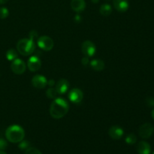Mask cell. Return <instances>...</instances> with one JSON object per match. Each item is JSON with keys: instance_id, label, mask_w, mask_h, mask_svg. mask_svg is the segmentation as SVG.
Returning a JSON list of instances; mask_svg holds the SVG:
<instances>
[{"instance_id": "obj_29", "label": "cell", "mask_w": 154, "mask_h": 154, "mask_svg": "<svg viewBox=\"0 0 154 154\" xmlns=\"http://www.w3.org/2000/svg\"><path fill=\"white\" fill-rule=\"evenodd\" d=\"M93 3H98L99 2V0H91Z\"/></svg>"}, {"instance_id": "obj_19", "label": "cell", "mask_w": 154, "mask_h": 154, "mask_svg": "<svg viewBox=\"0 0 154 154\" xmlns=\"http://www.w3.org/2000/svg\"><path fill=\"white\" fill-rule=\"evenodd\" d=\"M57 94H58V93H57L56 89L52 88V87H50V88L48 89V90L46 91L47 97L49 98V99H56Z\"/></svg>"}, {"instance_id": "obj_27", "label": "cell", "mask_w": 154, "mask_h": 154, "mask_svg": "<svg viewBox=\"0 0 154 154\" xmlns=\"http://www.w3.org/2000/svg\"><path fill=\"white\" fill-rule=\"evenodd\" d=\"M55 84V82H54V80H50V81H48V85H49L50 87H52Z\"/></svg>"}, {"instance_id": "obj_1", "label": "cell", "mask_w": 154, "mask_h": 154, "mask_svg": "<svg viewBox=\"0 0 154 154\" xmlns=\"http://www.w3.org/2000/svg\"><path fill=\"white\" fill-rule=\"evenodd\" d=\"M69 110V105L66 100L62 98L54 99L50 108V114L54 119H61L67 114Z\"/></svg>"}, {"instance_id": "obj_13", "label": "cell", "mask_w": 154, "mask_h": 154, "mask_svg": "<svg viewBox=\"0 0 154 154\" xmlns=\"http://www.w3.org/2000/svg\"><path fill=\"white\" fill-rule=\"evenodd\" d=\"M71 8L74 11L77 13H81L86 8V2L84 0H72Z\"/></svg>"}, {"instance_id": "obj_32", "label": "cell", "mask_w": 154, "mask_h": 154, "mask_svg": "<svg viewBox=\"0 0 154 154\" xmlns=\"http://www.w3.org/2000/svg\"><path fill=\"white\" fill-rule=\"evenodd\" d=\"M153 154H154V152H153Z\"/></svg>"}, {"instance_id": "obj_24", "label": "cell", "mask_w": 154, "mask_h": 154, "mask_svg": "<svg viewBox=\"0 0 154 154\" xmlns=\"http://www.w3.org/2000/svg\"><path fill=\"white\" fill-rule=\"evenodd\" d=\"M8 146V144L7 141H5L3 138H0V150H6Z\"/></svg>"}, {"instance_id": "obj_26", "label": "cell", "mask_w": 154, "mask_h": 154, "mask_svg": "<svg viewBox=\"0 0 154 154\" xmlns=\"http://www.w3.org/2000/svg\"><path fill=\"white\" fill-rule=\"evenodd\" d=\"M81 63H82V65H84V66H87V65L89 64V63H90L88 57H84V58L82 59V60H81Z\"/></svg>"}, {"instance_id": "obj_15", "label": "cell", "mask_w": 154, "mask_h": 154, "mask_svg": "<svg viewBox=\"0 0 154 154\" xmlns=\"http://www.w3.org/2000/svg\"><path fill=\"white\" fill-rule=\"evenodd\" d=\"M137 151L139 154H150L151 147L147 141H140L137 145Z\"/></svg>"}, {"instance_id": "obj_28", "label": "cell", "mask_w": 154, "mask_h": 154, "mask_svg": "<svg viewBox=\"0 0 154 154\" xmlns=\"http://www.w3.org/2000/svg\"><path fill=\"white\" fill-rule=\"evenodd\" d=\"M8 0H0V5H3V4H5Z\"/></svg>"}, {"instance_id": "obj_16", "label": "cell", "mask_w": 154, "mask_h": 154, "mask_svg": "<svg viewBox=\"0 0 154 154\" xmlns=\"http://www.w3.org/2000/svg\"><path fill=\"white\" fill-rule=\"evenodd\" d=\"M90 66L96 72H102L105 69V63L102 60H93L90 62Z\"/></svg>"}, {"instance_id": "obj_12", "label": "cell", "mask_w": 154, "mask_h": 154, "mask_svg": "<svg viewBox=\"0 0 154 154\" xmlns=\"http://www.w3.org/2000/svg\"><path fill=\"white\" fill-rule=\"evenodd\" d=\"M69 87H70V84L69 81L66 79H60L58 81V82L56 84V90H57V93L60 95H63L68 91Z\"/></svg>"}, {"instance_id": "obj_30", "label": "cell", "mask_w": 154, "mask_h": 154, "mask_svg": "<svg viewBox=\"0 0 154 154\" xmlns=\"http://www.w3.org/2000/svg\"><path fill=\"white\" fill-rule=\"evenodd\" d=\"M151 116L152 117H153V119L154 120V108L153 109V111H152V113H151Z\"/></svg>"}, {"instance_id": "obj_31", "label": "cell", "mask_w": 154, "mask_h": 154, "mask_svg": "<svg viewBox=\"0 0 154 154\" xmlns=\"http://www.w3.org/2000/svg\"><path fill=\"white\" fill-rule=\"evenodd\" d=\"M0 154H7L4 150H0Z\"/></svg>"}, {"instance_id": "obj_23", "label": "cell", "mask_w": 154, "mask_h": 154, "mask_svg": "<svg viewBox=\"0 0 154 154\" xmlns=\"http://www.w3.org/2000/svg\"><path fill=\"white\" fill-rule=\"evenodd\" d=\"M25 154H42V153H41L40 150H38V149L35 148V147H29L28 149L26 150Z\"/></svg>"}, {"instance_id": "obj_21", "label": "cell", "mask_w": 154, "mask_h": 154, "mask_svg": "<svg viewBox=\"0 0 154 154\" xmlns=\"http://www.w3.org/2000/svg\"><path fill=\"white\" fill-rule=\"evenodd\" d=\"M19 143L20 144L19 145H18V147H19V148L22 150H26V149H28L29 147H30V142L29 141H26V140H22V141Z\"/></svg>"}, {"instance_id": "obj_6", "label": "cell", "mask_w": 154, "mask_h": 154, "mask_svg": "<svg viewBox=\"0 0 154 154\" xmlns=\"http://www.w3.org/2000/svg\"><path fill=\"white\" fill-rule=\"evenodd\" d=\"M11 69L16 75H22L26 72V66L23 60L17 58L12 61L11 65Z\"/></svg>"}, {"instance_id": "obj_18", "label": "cell", "mask_w": 154, "mask_h": 154, "mask_svg": "<svg viewBox=\"0 0 154 154\" xmlns=\"http://www.w3.org/2000/svg\"><path fill=\"white\" fill-rule=\"evenodd\" d=\"M5 57L8 61H13V60L17 59L18 54H17V52L16 50L9 49L8 51L6 52Z\"/></svg>"}, {"instance_id": "obj_14", "label": "cell", "mask_w": 154, "mask_h": 154, "mask_svg": "<svg viewBox=\"0 0 154 154\" xmlns=\"http://www.w3.org/2000/svg\"><path fill=\"white\" fill-rule=\"evenodd\" d=\"M113 4L114 8L119 12H126L129 7L127 0H114Z\"/></svg>"}, {"instance_id": "obj_5", "label": "cell", "mask_w": 154, "mask_h": 154, "mask_svg": "<svg viewBox=\"0 0 154 154\" xmlns=\"http://www.w3.org/2000/svg\"><path fill=\"white\" fill-rule=\"evenodd\" d=\"M38 45L43 51H50L54 48V41H53V39L51 38L46 35H43L41 36L38 39Z\"/></svg>"}, {"instance_id": "obj_7", "label": "cell", "mask_w": 154, "mask_h": 154, "mask_svg": "<svg viewBox=\"0 0 154 154\" xmlns=\"http://www.w3.org/2000/svg\"><path fill=\"white\" fill-rule=\"evenodd\" d=\"M154 132V127L151 123H146L141 125L138 129V134L140 137L144 139H147L153 135Z\"/></svg>"}, {"instance_id": "obj_8", "label": "cell", "mask_w": 154, "mask_h": 154, "mask_svg": "<svg viewBox=\"0 0 154 154\" xmlns=\"http://www.w3.org/2000/svg\"><path fill=\"white\" fill-rule=\"evenodd\" d=\"M32 84L36 89H44L48 85V80L44 75H36L32 79Z\"/></svg>"}, {"instance_id": "obj_25", "label": "cell", "mask_w": 154, "mask_h": 154, "mask_svg": "<svg viewBox=\"0 0 154 154\" xmlns=\"http://www.w3.org/2000/svg\"><path fill=\"white\" fill-rule=\"evenodd\" d=\"M147 104L149 107H153L154 106V99L153 98H148L147 99Z\"/></svg>"}, {"instance_id": "obj_11", "label": "cell", "mask_w": 154, "mask_h": 154, "mask_svg": "<svg viewBox=\"0 0 154 154\" xmlns=\"http://www.w3.org/2000/svg\"><path fill=\"white\" fill-rule=\"evenodd\" d=\"M124 132L123 129L119 126H113L108 131V135L112 139L119 140L123 137Z\"/></svg>"}, {"instance_id": "obj_20", "label": "cell", "mask_w": 154, "mask_h": 154, "mask_svg": "<svg viewBox=\"0 0 154 154\" xmlns=\"http://www.w3.org/2000/svg\"><path fill=\"white\" fill-rule=\"evenodd\" d=\"M125 141H126V142L128 144H134L136 143L137 137L136 135L133 133L129 134V135L126 137V138H125Z\"/></svg>"}, {"instance_id": "obj_4", "label": "cell", "mask_w": 154, "mask_h": 154, "mask_svg": "<svg viewBox=\"0 0 154 154\" xmlns=\"http://www.w3.org/2000/svg\"><path fill=\"white\" fill-rule=\"evenodd\" d=\"M81 51L83 54L87 57H92L96 54V45L91 41L87 40L84 42L81 45Z\"/></svg>"}, {"instance_id": "obj_3", "label": "cell", "mask_w": 154, "mask_h": 154, "mask_svg": "<svg viewBox=\"0 0 154 154\" xmlns=\"http://www.w3.org/2000/svg\"><path fill=\"white\" fill-rule=\"evenodd\" d=\"M17 52L21 55L26 56L31 55L34 52L35 49V44L33 38H23L18 41L17 44Z\"/></svg>"}, {"instance_id": "obj_2", "label": "cell", "mask_w": 154, "mask_h": 154, "mask_svg": "<svg viewBox=\"0 0 154 154\" xmlns=\"http://www.w3.org/2000/svg\"><path fill=\"white\" fill-rule=\"evenodd\" d=\"M5 137L11 143H19L25 137L24 129L19 125L14 124L8 126L5 131Z\"/></svg>"}, {"instance_id": "obj_9", "label": "cell", "mask_w": 154, "mask_h": 154, "mask_svg": "<svg viewBox=\"0 0 154 154\" xmlns=\"http://www.w3.org/2000/svg\"><path fill=\"white\" fill-rule=\"evenodd\" d=\"M83 98H84V94L80 89L74 88L69 92V99L72 103L79 104L80 102H81Z\"/></svg>"}, {"instance_id": "obj_10", "label": "cell", "mask_w": 154, "mask_h": 154, "mask_svg": "<svg viewBox=\"0 0 154 154\" xmlns=\"http://www.w3.org/2000/svg\"><path fill=\"white\" fill-rule=\"evenodd\" d=\"M27 66L32 72H37L42 67V61L38 57L33 56L29 59L28 62H27Z\"/></svg>"}, {"instance_id": "obj_22", "label": "cell", "mask_w": 154, "mask_h": 154, "mask_svg": "<svg viewBox=\"0 0 154 154\" xmlns=\"http://www.w3.org/2000/svg\"><path fill=\"white\" fill-rule=\"evenodd\" d=\"M9 11L7 8L2 7L0 8V18L1 19H5L8 17Z\"/></svg>"}, {"instance_id": "obj_17", "label": "cell", "mask_w": 154, "mask_h": 154, "mask_svg": "<svg viewBox=\"0 0 154 154\" xmlns=\"http://www.w3.org/2000/svg\"><path fill=\"white\" fill-rule=\"evenodd\" d=\"M112 12V8L109 4H103L100 7L101 14L105 17L109 16Z\"/></svg>"}]
</instances>
